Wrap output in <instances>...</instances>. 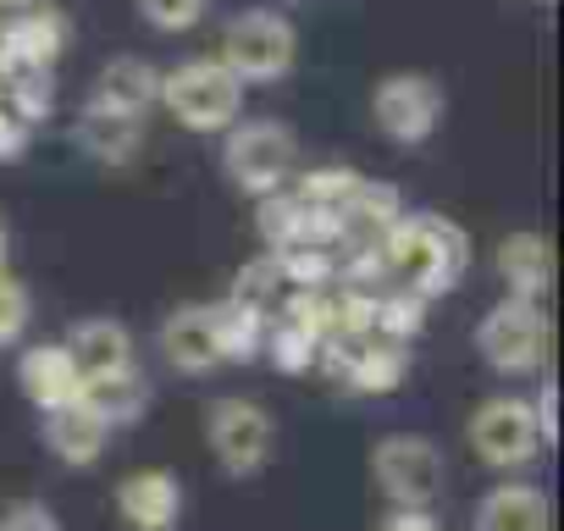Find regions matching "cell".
<instances>
[{"label": "cell", "instance_id": "obj_1", "mask_svg": "<svg viewBox=\"0 0 564 531\" xmlns=\"http://www.w3.org/2000/svg\"><path fill=\"white\" fill-rule=\"evenodd\" d=\"M377 249H382V266H388V283L421 294L426 305L459 283L465 260H470L465 232H459L448 216H432V210H426V216H399V221L377 238Z\"/></svg>", "mask_w": 564, "mask_h": 531}, {"label": "cell", "instance_id": "obj_2", "mask_svg": "<svg viewBox=\"0 0 564 531\" xmlns=\"http://www.w3.org/2000/svg\"><path fill=\"white\" fill-rule=\"evenodd\" d=\"M221 172L249 199L282 194V188L294 183V172H300V139H294V128L276 122V117L232 122L227 128V144H221Z\"/></svg>", "mask_w": 564, "mask_h": 531}, {"label": "cell", "instance_id": "obj_3", "mask_svg": "<svg viewBox=\"0 0 564 531\" xmlns=\"http://www.w3.org/2000/svg\"><path fill=\"white\" fill-rule=\"evenodd\" d=\"M188 133H227L232 122H243V84L216 62V56H194L172 73H161V100Z\"/></svg>", "mask_w": 564, "mask_h": 531}, {"label": "cell", "instance_id": "obj_4", "mask_svg": "<svg viewBox=\"0 0 564 531\" xmlns=\"http://www.w3.org/2000/svg\"><path fill=\"white\" fill-rule=\"evenodd\" d=\"M243 89L249 84H282L300 62V34L282 12H238L227 29H221V56H216Z\"/></svg>", "mask_w": 564, "mask_h": 531}, {"label": "cell", "instance_id": "obj_5", "mask_svg": "<svg viewBox=\"0 0 564 531\" xmlns=\"http://www.w3.org/2000/svg\"><path fill=\"white\" fill-rule=\"evenodd\" d=\"M547 344H553V327L542 316V305H525V300H498L481 327H476V355L498 371V377H525L547 360Z\"/></svg>", "mask_w": 564, "mask_h": 531}, {"label": "cell", "instance_id": "obj_6", "mask_svg": "<svg viewBox=\"0 0 564 531\" xmlns=\"http://www.w3.org/2000/svg\"><path fill=\"white\" fill-rule=\"evenodd\" d=\"M443 111H448V95L426 73H388L371 89V122L393 144H426L443 128Z\"/></svg>", "mask_w": 564, "mask_h": 531}, {"label": "cell", "instance_id": "obj_7", "mask_svg": "<svg viewBox=\"0 0 564 531\" xmlns=\"http://www.w3.org/2000/svg\"><path fill=\"white\" fill-rule=\"evenodd\" d=\"M371 476H377V487H382L388 503H399V509H426V503L437 498L448 465H443V448H437L432 437L399 432V437H382V443L371 448Z\"/></svg>", "mask_w": 564, "mask_h": 531}, {"label": "cell", "instance_id": "obj_8", "mask_svg": "<svg viewBox=\"0 0 564 531\" xmlns=\"http://www.w3.org/2000/svg\"><path fill=\"white\" fill-rule=\"evenodd\" d=\"M205 443H210L216 465L243 481V476L265 470V459L276 448V426L254 399H216L205 410Z\"/></svg>", "mask_w": 564, "mask_h": 531}, {"label": "cell", "instance_id": "obj_9", "mask_svg": "<svg viewBox=\"0 0 564 531\" xmlns=\"http://www.w3.org/2000/svg\"><path fill=\"white\" fill-rule=\"evenodd\" d=\"M470 448L481 465L492 470H520L542 454V437H536V415H531V399H514V393H498L487 404H476L470 426H465Z\"/></svg>", "mask_w": 564, "mask_h": 531}, {"label": "cell", "instance_id": "obj_10", "mask_svg": "<svg viewBox=\"0 0 564 531\" xmlns=\"http://www.w3.org/2000/svg\"><path fill=\"white\" fill-rule=\"evenodd\" d=\"M117 514H122L128 531H177V520H183V481H177V470L144 465V470L122 476L117 481Z\"/></svg>", "mask_w": 564, "mask_h": 531}, {"label": "cell", "instance_id": "obj_11", "mask_svg": "<svg viewBox=\"0 0 564 531\" xmlns=\"http://www.w3.org/2000/svg\"><path fill=\"white\" fill-rule=\"evenodd\" d=\"M67 40H73V23L56 7H34L0 23V45H7L12 73H56Z\"/></svg>", "mask_w": 564, "mask_h": 531}, {"label": "cell", "instance_id": "obj_12", "mask_svg": "<svg viewBox=\"0 0 564 531\" xmlns=\"http://www.w3.org/2000/svg\"><path fill=\"white\" fill-rule=\"evenodd\" d=\"M62 349L73 355V366H78L84 382L122 377V371H133V355H139L133 349V333L117 316H84V322H73V333H67Z\"/></svg>", "mask_w": 564, "mask_h": 531}, {"label": "cell", "instance_id": "obj_13", "mask_svg": "<svg viewBox=\"0 0 564 531\" xmlns=\"http://www.w3.org/2000/svg\"><path fill=\"white\" fill-rule=\"evenodd\" d=\"M18 382H23L29 404H40L45 415L84 399V377H78V366L62 344H29L18 355Z\"/></svg>", "mask_w": 564, "mask_h": 531}, {"label": "cell", "instance_id": "obj_14", "mask_svg": "<svg viewBox=\"0 0 564 531\" xmlns=\"http://www.w3.org/2000/svg\"><path fill=\"white\" fill-rule=\"evenodd\" d=\"M498 278H503L509 300L542 305L553 294V243L542 232H509L498 243Z\"/></svg>", "mask_w": 564, "mask_h": 531}, {"label": "cell", "instance_id": "obj_15", "mask_svg": "<svg viewBox=\"0 0 564 531\" xmlns=\"http://www.w3.org/2000/svg\"><path fill=\"white\" fill-rule=\"evenodd\" d=\"M155 344H161V360H166L172 371H183V377H205L210 366H221V355H216V327H210V311H205V305L172 311V316L161 322Z\"/></svg>", "mask_w": 564, "mask_h": 531}, {"label": "cell", "instance_id": "obj_16", "mask_svg": "<svg viewBox=\"0 0 564 531\" xmlns=\"http://www.w3.org/2000/svg\"><path fill=\"white\" fill-rule=\"evenodd\" d=\"M155 100H161V73H155L144 56H117V62H106L100 78H95V95H89V106L117 111V117H133V122H144V111H150Z\"/></svg>", "mask_w": 564, "mask_h": 531}, {"label": "cell", "instance_id": "obj_17", "mask_svg": "<svg viewBox=\"0 0 564 531\" xmlns=\"http://www.w3.org/2000/svg\"><path fill=\"white\" fill-rule=\"evenodd\" d=\"M547 525H553V503L531 481H498L476 503V531H547Z\"/></svg>", "mask_w": 564, "mask_h": 531}, {"label": "cell", "instance_id": "obj_18", "mask_svg": "<svg viewBox=\"0 0 564 531\" xmlns=\"http://www.w3.org/2000/svg\"><path fill=\"white\" fill-rule=\"evenodd\" d=\"M111 443V426L78 399V404H62L45 415V448L62 459V465H95Z\"/></svg>", "mask_w": 564, "mask_h": 531}, {"label": "cell", "instance_id": "obj_19", "mask_svg": "<svg viewBox=\"0 0 564 531\" xmlns=\"http://www.w3.org/2000/svg\"><path fill=\"white\" fill-rule=\"evenodd\" d=\"M73 139H78V150L95 155L100 166H133V155L144 150V122L117 117V111H100V106H84Z\"/></svg>", "mask_w": 564, "mask_h": 531}, {"label": "cell", "instance_id": "obj_20", "mask_svg": "<svg viewBox=\"0 0 564 531\" xmlns=\"http://www.w3.org/2000/svg\"><path fill=\"white\" fill-rule=\"evenodd\" d=\"M404 377H410V349L382 344V338H360L355 344V360L344 371V388L349 393H366V399H382V393H399Z\"/></svg>", "mask_w": 564, "mask_h": 531}, {"label": "cell", "instance_id": "obj_21", "mask_svg": "<svg viewBox=\"0 0 564 531\" xmlns=\"http://www.w3.org/2000/svg\"><path fill=\"white\" fill-rule=\"evenodd\" d=\"M210 327H216V355L232 360V366H249L254 355H265V316L260 311H243L232 300H221L210 311Z\"/></svg>", "mask_w": 564, "mask_h": 531}, {"label": "cell", "instance_id": "obj_22", "mask_svg": "<svg viewBox=\"0 0 564 531\" xmlns=\"http://www.w3.org/2000/svg\"><path fill=\"white\" fill-rule=\"evenodd\" d=\"M84 404L117 432V426H128V421H139L144 415V404H150V388H144V377L139 371H122V377H106V382H84Z\"/></svg>", "mask_w": 564, "mask_h": 531}, {"label": "cell", "instance_id": "obj_23", "mask_svg": "<svg viewBox=\"0 0 564 531\" xmlns=\"http://www.w3.org/2000/svg\"><path fill=\"white\" fill-rule=\"evenodd\" d=\"M426 311H432V305H426L421 294H410V289H382V294H377V322H371V338L410 349V344L421 338V327H426Z\"/></svg>", "mask_w": 564, "mask_h": 531}, {"label": "cell", "instance_id": "obj_24", "mask_svg": "<svg viewBox=\"0 0 564 531\" xmlns=\"http://www.w3.org/2000/svg\"><path fill=\"white\" fill-rule=\"evenodd\" d=\"M282 294H289V283H282V266H276V254H254V260H243L238 272H232V289H227V300L232 305H243V311H276L282 305Z\"/></svg>", "mask_w": 564, "mask_h": 531}, {"label": "cell", "instance_id": "obj_25", "mask_svg": "<svg viewBox=\"0 0 564 531\" xmlns=\"http://www.w3.org/2000/svg\"><path fill=\"white\" fill-rule=\"evenodd\" d=\"M0 106H7L23 128L45 122L56 111V73H12L0 84Z\"/></svg>", "mask_w": 564, "mask_h": 531}, {"label": "cell", "instance_id": "obj_26", "mask_svg": "<svg viewBox=\"0 0 564 531\" xmlns=\"http://www.w3.org/2000/svg\"><path fill=\"white\" fill-rule=\"evenodd\" d=\"M316 355H322V338H316V333L289 327V322L265 327V360H271L282 377H305V371H316Z\"/></svg>", "mask_w": 564, "mask_h": 531}, {"label": "cell", "instance_id": "obj_27", "mask_svg": "<svg viewBox=\"0 0 564 531\" xmlns=\"http://www.w3.org/2000/svg\"><path fill=\"white\" fill-rule=\"evenodd\" d=\"M355 188H360V172L355 166H311V172H300L294 199L322 205V210H344L355 199Z\"/></svg>", "mask_w": 564, "mask_h": 531}, {"label": "cell", "instance_id": "obj_28", "mask_svg": "<svg viewBox=\"0 0 564 531\" xmlns=\"http://www.w3.org/2000/svg\"><path fill=\"white\" fill-rule=\"evenodd\" d=\"M276 266H282V283L289 289H333L338 283L333 249H289V254H276Z\"/></svg>", "mask_w": 564, "mask_h": 531}, {"label": "cell", "instance_id": "obj_29", "mask_svg": "<svg viewBox=\"0 0 564 531\" xmlns=\"http://www.w3.org/2000/svg\"><path fill=\"white\" fill-rule=\"evenodd\" d=\"M133 7H139V18H144L155 34H188V29L205 23L210 0H133Z\"/></svg>", "mask_w": 564, "mask_h": 531}, {"label": "cell", "instance_id": "obj_30", "mask_svg": "<svg viewBox=\"0 0 564 531\" xmlns=\"http://www.w3.org/2000/svg\"><path fill=\"white\" fill-rule=\"evenodd\" d=\"M29 322H34V300L18 278L0 272V349H18L29 338Z\"/></svg>", "mask_w": 564, "mask_h": 531}, {"label": "cell", "instance_id": "obj_31", "mask_svg": "<svg viewBox=\"0 0 564 531\" xmlns=\"http://www.w3.org/2000/svg\"><path fill=\"white\" fill-rule=\"evenodd\" d=\"M0 531H62V520L40 498H7L0 503Z\"/></svg>", "mask_w": 564, "mask_h": 531}, {"label": "cell", "instance_id": "obj_32", "mask_svg": "<svg viewBox=\"0 0 564 531\" xmlns=\"http://www.w3.org/2000/svg\"><path fill=\"white\" fill-rule=\"evenodd\" d=\"M531 415H536V437H542V448L558 443V388H553V382H542V393L531 399Z\"/></svg>", "mask_w": 564, "mask_h": 531}, {"label": "cell", "instance_id": "obj_33", "mask_svg": "<svg viewBox=\"0 0 564 531\" xmlns=\"http://www.w3.org/2000/svg\"><path fill=\"white\" fill-rule=\"evenodd\" d=\"M29 150V128L7 111V106H0V161H18Z\"/></svg>", "mask_w": 564, "mask_h": 531}, {"label": "cell", "instance_id": "obj_34", "mask_svg": "<svg viewBox=\"0 0 564 531\" xmlns=\"http://www.w3.org/2000/svg\"><path fill=\"white\" fill-rule=\"evenodd\" d=\"M382 531H437V520H432L426 509H399V514H393Z\"/></svg>", "mask_w": 564, "mask_h": 531}, {"label": "cell", "instance_id": "obj_35", "mask_svg": "<svg viewBox=\"0 0 564 531\" xmlns=\"http://www.w3.org/2000/svg\"><path fill=\"white\" fill-rule=\"evenodd\" d=\"M34 7H45V0H0V12H7V18H18V12H34Z\"/></svg>", "mask_w": 564, "mask_h": 531}, {"label": "cell", "instance_id": "obj_36", "mask_svg": "<svg viewBox=\"0 0 564 531\" xmlns=\"http://www.w3.org/2000/svg\"><path fill=\"white\" fill-rule=\"evenodd\" d=\"M7 254H12V232H7V221H0V272H7Z\"/></svg>", "mask_w": 564, "mask_h": 531}]
</instances>
